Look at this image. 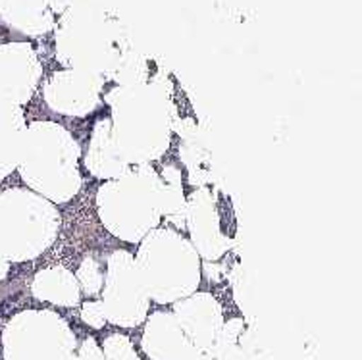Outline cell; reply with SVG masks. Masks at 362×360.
I'll return each instance as SVG.
<instances>
[{"instance_id": "cell-10", "label": "cell", "mask_w": 362, "mask_h": 360, "mask_svg": "<svg viewBox=\"0 0 362 360\" xmlns=\"http://www.w3.org/2000/svg\"><path fill=\"white\" fill-rule=\"evenodd\" d=\"M103 81L87 71L54 74L45 85V100L50 110L70 118H85L100 106Z\"/></svg>"}, {"instance_id": "cell-20", "label": "cell", "mask_w": 362, "mask_h": 360, "mask_svg": "<svg viewBox=\"0 0 362 360\" xmlns=\"http://www.w3.org/2000/svg\"><path fill=\"white\" fill-rule=\"evenodd\" d=\"M103 353L106 360H141L132 339L124 333H112L103 341Z\"/></svg>"}, {"instance_id": "cell-12", "label": "cell", "mask_w": 362, "mask_h": 360, "mask_svg": "<svg viewBox=\"0 0 362 360\" xmlns=\"http://www.w3.org/2000/svg\"><path fill=\"white\" fill-rule=\"evenodd\" d=\"M141 347L148 360H199L174 312L158 310L146 316Z\"/></svg>"}, {"instance_id": "cell-15", "label": "cell", "mask_w": 362, "mask_h": 360, "mask_svg": "<svg viewBox=\"0 0 362 360\" xmlns=\"http://www.w3.org/2000/svg\"><path fill=\"white\" fill-rule=\"evenodd\" d=\"M25 127V114L20 104L0 97V183L18 168Z\"/></svg>"}, {"instance_id": "cell-6", "label": "cell", "mask_w": 362, "mask_h": 360, "mask_svg": "<svg viewBox=\"0 0 362 360\" xmlns=\"http://www.w3.org/2000/svg\"><path fill=\"white\" fill-rule=\"evenodd\" d=\"M70 324L54 310H21L2 330L4 360H77Z\"/></svg>"}, {"instance_id": "cell-1", "label": "cell", "mask_w": 362, "mask_h": 360, "mask_svg": "<svg viewBox=\"0 0 362 360\" xmlns=\"http://www.w3.org/2000/svg\"><path fill=\"white\" fill-rule=\"evenodd\" d=\"M112 137L129 166L151 164L164 156L174 129V108L166 95L151 85H127L106 97Z\"/></svg>"}, {"instance_id": "cell-11", "label": "cell", "mask_w": 362, "mask_h": 360, "mask_svg": "<svg viewBox=\"0 0 362 360\" xmlns=\"http://www.w3.org/2000/svg\"><path fill=\"white\" fill-rule=\"evenodd\" d=\"M41 64L25 42L0 47V97L12 103L28 104L41 79Z\"/></svg>"}, {"instance_id": "cell-22", "label": "cell", "mask_w": 362, "mask_h": 360, "mask_svg": "<svg viewBox=\"0 0 362 360\" xmlns=\"http://www.w3.org/2000/svg\"><path fill=\"white\" fill-rule=\"evenodd\" d=\"M77 360H106L105 353H103V349L97 343L95 337H87L83 339V343L79 345L76 354Z\"/></svg>"}, {"instance_id": "cell-19", "label": "cell", "mask_w": 362, "mask_h": 360, "mask_svg": "<svg viewBox=\"0 0 362 360\" xmlns=\"http://www.w3.org/2000/svg\"><path fill=\"white\" fill-rule=\"evenodd\" d=\"M76 277L79 289H81V295H85V297H97L98 293L103 291L105 272H103V266L95 257H85L81 260Z\"/></svg>"}, {"instance_id": "cell-2", "label": "cell", "mask_w": 362, "mask_h": 360, "mask_svg": "<svg viewBox=\"0 0 362 360\" xmlns=\"http://www.w3.org/2000/svg\"><path fill=\"white\" fill-rule=\"evenodd\" d=\"M81 146L64 125L39 120L25 127L18 170L33 193L52 204L71 201L83 185Z\"/></svg>"}, {"instance_id": "cell-17", "label": "cell", "mask_w": 362, "mask_h": 360, "mask_svg": "<svg viewBox=\"0 0 362 360\" xmlns=\"http://www.w3.org/2000/svg\"><path fill=\"white\" fill-rule=\"evenodd\" d=\"M214 360H260V343L252 327L245 326L243 318L223 322Z\"/></svg>"}, {"instance_id": "cell-23", "label": "cell", "mask_w": 362, "mask_h": 360, "mask_svg": "<svg viewBox=\"0 0 362 360\" xmlns=\"http://www.w3.org/2000/svg\"><path fill=\"white\" fill-rule=\"evenodd\" d=\"M8 272H10V262L0 255V281H2V279H6Z\"/></svg>"}, {"instance_id": "cell-18", "label": "cell", "mask_w": 362, "mask_h": 360, "mask_svg": "<svg viewBox=\"0 0 362 360\" xmlns=\"http://www.w3.org/2000/svg\"><path fill=\"white\" fill-rule=\"evenodd\" d=\"M162 180V218H166L170 226L180 223L185 226V210H187V199L183 193L181 183V172L175 164H166L160 173Z\"/></svg>"}, {"instance_id": "cell-14", "label": "cell", "mask_w": 362, "mask_h": 360, "mask_svg": "<svg viewBox=\"0 0 362 360\" xmlns=\"http://www.w3.org/2000/svg\"><path fill=\"white\" fill-rule=\"evenodd\" d=\"M31 295L54 306H77L81 303V289L77 284V277L62 264L49 266L45 270L37 272L31 281Z\"/></svg>"}, {"instance_id": "cell-9", "label": "cell", "mask_w": 362, "mask_h": 360, "mask_svg": "<svg viewBox=\"0 0 362 360\" xmlns=\"http://www.w3.org/2000/svg\"><path fill=\"white\" fill-rule=\"evenodd\" d=\"M174 316L199 360H214L218 339L223 327V310L210 293H193L174 303Z\"/></svg>"}, {"instance_id": "cell-21", "label": "cell", "mask_w": 362, "mask_h": 360, "mask_svg": "<svg viewBox=\"0 0 362 360\" xmlns=\"http://www.w3.org/2000/svg\"><path fill=\"white\" fill-rule=\"evenodd\" d=\"M81 320L93 330H103L106 326V314L100 301H87L81 306Z\"/></svg>"}, {"instance_id": "cell-3", "label": "cell", "mask_w": 362, "mask_h": 360, "mask_svg": "<svg viewBox=\"0 0 362 360\" xmlns=\"http://www.w3.org/2000/svg\"><path fill=\"white\" fill-rule=\"evenodd\" d=\"M97 212L112 236L124 243L141 239L160 226L162 180L151 164L129 166L97 191Z\"/></svg>"}, {"instance_id": "cell-4", "label": "cell", "mask_w": 362, "mask_h": 360, "mask_svg": "<svg viewBox=\"0 0 362 360\" xmlns=\"http://www.w3.org/2000/svg\"><path fill=\"white\" fill-rule=\"evenodd\" d=\"M135 266L151 301L174 305L197 293L201 285V257L180 231L154 228L139 243Z\"/></svg>"}, {"instance_id": "cell-5", "label": "cell", "mask_w": 362, "mask_h": 360, "mask_svg": "<svg viewBox=\"0 0 362 360\" xmlns=\"http://www.w3.org/2000/svg\"><path fill=\"white\" fill-rule=\"evenodd\" d=\"M60 214L50 201L31 189L0 193V255L8 262L35 260L54 245Z\"/></svg>"}, {"instance_id": "cell-7", "label": "cell", "mask_w": 362, "mask_h": 360, "mask_svg": "<svg viewBox=\"0 0 362 360\" xmlns=\"http://www.w3.org/2000/svg\"><path fill=\"white\" fill-rule=\"evenodd\" d=\"M103 308L106 322L118 327H137L148 316L151 297L141 281L133 252L118 249L106 258Z\"/></svg>"}, {"instance_id": "cell-13", "label": "cell", "mask_w": 362, "mask_h": 360, "mask_svg": "<svg viewBox=\"0 0 362 360\" xmlns=\"http://www.w3.org/2000/svg\"><path fill=\"white\" fill-rule=\"evenodd\" d=\"M85 166L97 180L118 178L119 173H124L129 168L114 143L110 118L98 120L97 124L93 125L87 153H85Z\"/></svg>"}, {"instance_id": "cell-16", "label": "cell", "mask_w": 362, "mask_h": 360, "mask_svg": "<svg viewBox=\"0 0 362 360\" xmlns=\"http://www.w3.org/2000/svg\"><path fill=\"white\" fill-rule=\"evenodd\" d=\"M175 129L181 137V160L189 168V178L193 183L204 187L210 178V151L204 133L189 120H183L181 124L175 125Z\"/></svg>"}, {"instance_id": "cell-8", "label": "cell", "mask_w": 362, "mask_h": 360, "mask_svg": "<svg viewBox=\"0 0 362 360\" xmlns=\"http://www.w3.org/2000/svg\"><path fill=\"white\" fill-rule=\"evenodd\" d=\"M230 218L220 204V197L210 187H199L187 199L185 228L191 236V245L199 257L220 260L231 249L233 237L230 233Z\"/></svg>"}]
</instances>
